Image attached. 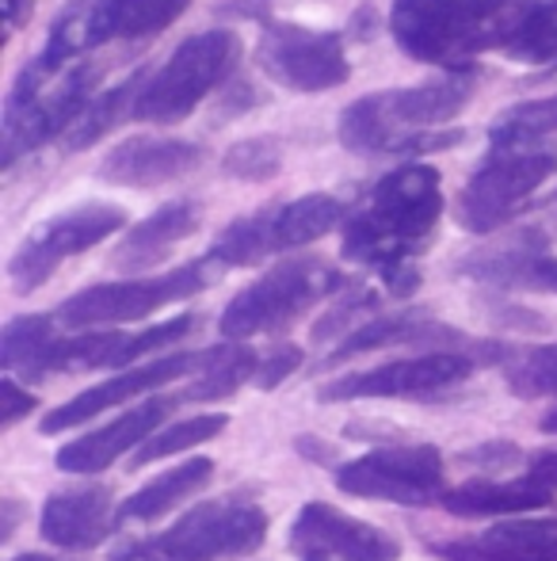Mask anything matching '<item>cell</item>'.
Segmentation results:
<instances>
[{"mask_svg":"<svg viewBox=\"0 0 557 561\" xmlns=\"http://www.w3.org/2000/svg\"><path fill=\"white\" fill-rule=\"evenodd\" d=\"M268 539V512L245 493L195 504L169 531L146 539L156 561H225L253 554Z\"/></svg>","mask_w":557,"mask_h":561,"instance_id":"7","label":"cell"},{"mask_svg":"<svg viewBox=\"0 0 557 561\" xmlns=\"http://www.w3.org/2000/svg\"><path fill=\"white\" fill-rule=\"evenodd\" d=\"M443 215V187L431 164H402L374 184L371 207L348 218L340 256L379 275L413 264Z\"/></svg>","mask_w":557,"mask_h":561,"instance_id":"1","label":"cell"},{"mask_svg":"<svg viewBox=\"0 0 557 561\" xmlns=\"http://www.w3.org/2000/svg\"><path fill=\"white\" fill-rule=\"evenodd\" d=\"M187 8H192V0H92V4H73L54 20L43 58L66 66L81 50H96V46L119 43V38L161 35Z\"/></svg>","mask_w":557,"mask_h":561,"instance_id":"12","label":"cell"},{"mask_svg":"<svg viewBox=\"0 0 557 561\" xmlns=\"http://www.w3.org/2000/svg\"><path fill=\"white\" fill-rule=\"evenodd\" d=\"M20 504H15V501H4V527H0V539H12V531H15V524H20Z\"/></svg>","mask_w":557,"mask_h":561,"instance_id":"42","label":"cell"},{"mask_svg":"<svg viewBox=\"0 0 557 561\" xmlns=\"http://www.w3.org/2000/svg\"><path fill=\"white\" fill-rule=\"evenodd\" d=\"M241 43L233 31H199L172 50V58L141 84L135 118L141 123H179L233 73Z\"/></svg>","mask_w":557,"mask_h":561,"instance_id":"6","label":"cell"},{"mask_svg":"<svg viewBox=\"0 0 557 561\" xmlns=\"http://www.w3.org/2000/svg\"><path fill=\"white\" fill-rule=\"evenodd\" d=\"M550 130H557V96L508 107V112L492 123L489 138H492V146H523V141H535Z\"/></svg>","mask_w":557,"mask_h":561,"instance_id":"32","label":"cell"},{"mask_svg":"<svg viewBox=\"0 0 557 561\" xmlns=\"http://www.w3.org/2000/svg\"><path fill=\"white\" fill-rule=\"evenodd\" d=\"M489 313L492 321H500L504 329H546V318H538V313L523 310V306H508V302H489Z\"/></svg>","mask_w":557,"mask_h":561,"instance_id":"39","label":"cell"},{"mask_svg":"<svg viewBox=\"0 0 557 561\" xmlns=\"http://www.w3.org/2000/svg\"><path fill=\"white\" fill-rule=\"evenodd\" d=\"M184 405V393H164V398H149L141 405L127 409L119 421L104 424V428L89 432V436L73 439L54 455V466L66 473H100L107 466H115V458H123L127 450L146 444L153 432H161V424L169 421V413Z\"/></svg>","mask_w":557,"mask_h":561,"instance_id":"20","label":"cell"},{"mask_svg":"<svg viewBox=\"0 0 557 561\" xmlns=\"http://www.w3.org/2000/svg\"><path fill=\"white\" fill-rule=\"evenodd\" d=\"M199 226H202V207L195 199L164 203L161 210H153L146 222H138L123 237V244L112 252V264L123 267V272H146V267L161 264Z\"/></svg>","mask_w":557,"mask_h":561,"instance_id":"24","label":"cell"},{"mask_svg":"<svg viewBox=\"0 0 557 561\" xmlns=\"http://www.w3.org/2000/svg\"><path fill=\"white\" fill-rule=\"evenodd\" d=\"M210 478H214V458H184L179 466H172V470L156 473L153 481H146L135 496H127L119 504V519H141V524H149V519L169 516L187 496L207 489Z\"/></svg>","mask_w":557,"mask_h":561,"instance_id":"27","label":"cell"},{"mask_svg":"<svg viewBox=\"0 0 557 561\" xmlns=\"http://www.w3.org/2000/svg\"><path fill=\"white\" fill-rule=\"evenodd\" d=\"M256 61L276 84L305 96L328 92L351 77L340 35L298 27V23H268L256 46Z\"/></svg>","mask_w":557,"mask_h":561,"instance_id":"15","label":"cell"},{"mask_svg":"<svg viewBox=\"0 0 557 561\" xmlns=\"http://www.w3.org/2000/svg\"><path fill=\"white\" fill-rule=\"evenodd\" d=\"M557 501V489L543 485V481L527 478L520 481H492V478H477V481H462V485L446 489L443 493V508L451 516H520V512H543Z\"/></svg>","mask_w":557,"mask_h":561,"instance_id":"25","label":"cell"},{"mask_svg":"<svg viewBox=\"0 0 557 561\" xmlns=\"http://www.w3.org/2000/svg\"><path fill=\"white\" fill-rule=\"evenodd\" d=\"M218 260H192L169 275H149V279H123V283H96V287L73 295L54 318L66 329H96V325H130L161 306L184 302V298L207 290L218 279Z\"/></svg>","mask_w":557,"mask_h":561,"instance_id":"9","label":"cell"},{"mask_svg":"<svg viewBox=\"0 0 557 561\" xmlns=\"http://www.w3.org/2000/svg\"><path fill=\"white\" fill-rule=\"evenodd\" d=\"M225 424H230L225 413H202V416H187V421H179V424H169V428L153 432V436L138 447L130 466L138 470V466H149V462H156V458H169V455H179V450L207 444V439L222 436Z\"/></svg>","mask_w":557,"mask_h":561,"instance_id":"31","label":"cell"},{"mask_svg":"<svg viewBox=\"0 0 557 561\" xmlns=\"http://www.w3.org/2000/svg\"><path fill=\"white\" fill-rule=\"evenodd\" d=\"M454 275L500 290L557 295V256L550 252V237L538 229H520L504 241L474 249L469 256L454 260Z\"/></svg>","mask_w":557,"mask_h":561,"instance_id":"17","label":"cell"},{"mask_svg":"<svg viewBox=\"0 0 557 561\" xmlns=\"http://www.w3.org/2000/svg\"><path fill=\"white\" fill-rule=\"evenodd\" d=\"M504 378L512 393L535 401V398H557V340L554 344H538L523 352L504 367Z\"/></svg>","mask_w":557,"mask_h":561,"instance_id":"33","label":"cell"},{"mask_svg":"<svg viewBox=\"0 0 557 561\" xmlns=\"http://www.w3.org/2000/svg\"><path fill=\"white\" fill-rule=\"evenodd\" d=\"M554 172H557L554 149L497 146V153L462 187L454 218L469 233H497L500 226L512 222L515 207L527 195H535Z\"/></svg>","mask_w":557,"mask_h":561,"instance_id":"11","label":"cell"},{"mask_svg":"<svg viewBox=\"0 0 557 561\" xmlns=\"http://www.w3.org/2000/svg\"><path fill=\"white\" fill-rule=\"evenodd\" d=\"M123 226H127V210L112 207V203H84V207H73L66 215H54L50 222H43L31 237H23L15 256L8 260L12 290L15 295L38 290L66 260L81 256L92 244L107 241Z\"/></svg>","mask_w":557,"mask_h":561,"instance_id":"13","label":"cell"},{"mask_svg":"<svg viewBox=\"0 0 557 561\" xmlns=\"http://www.w3.org/2000/svg\"><path fill=\"white\" fill-rule=\"evenodd\" d=\"M298 455L302 458H310V462H321V466H336V450L325 444V439H317V436H302L298 439Z\"/></svg>","mask_w":557,"mask_h":561,"instance_id":"41","label":"cell"},{"mask_svg":"<svg viewBox=\"0 0 557 561\" xmlns=\"http://www.w3.org/2000/svg\"><path fill=\"white\" fill-rule=\"evenodd\" d=\"M492 46L523 66L557 61V0H523L504 15Z\"/></svg>","mask_w":557,"mask_h":561,"instance_id":"26","label":"cell"},{"mask_svg":"<svg viewBox=\"0 0 557 561\" xmlns=\"http://www.w3.org/2000/svg\"><path fill=\"white\" fill-rule=\"evenodd\" d=\"M340 287L344 275L328 260H287V264L271 267L268 275H260V279L248 283L245 290H237L230 298V306L222 310V321H218V333L225 340L282 333L298 318H305L321 298L336 295Z\"/></svg>","mask_w":557,"mask_h":561,"instance_id":"5","label":"cell"},{"mask_svg":"<svg viewBox=\"0 0 557 561\" xmlns=\"http://www.w3.org/2000/svg\"><path fill=\"white\" fill-rule=\"evenodd\" d=\"M428 554L439 561H557V516L500 519L474 535L431 539Z\"/></svg>","mask_w":557,"mask_h":561,"instance_id":"21","label":"cell"},{"mask_svg":"<svg viewBox=\"0 0 557 561\" xmlns=\"http://www.w3.org/2000/svg\"><path fill=\"white\" fill-rule=\"evenodd\" d=\"M462 466H481V470H504V466L520 462V447L515 444H481L459 458Z\"/></svg>","mask_w":557,"mask_h":561,"instance_id":"38","label":"cell"},{"mask_svg":"<svg viewBox=\"0 0 557 561\" xmlns=\"http://www.w3.org/2000/svg\"><path fill=\"white\" fill-rule=\"evenodd\" d=\"M477 359L469 352H423L413 359H394L356 375H340L317 390V401H363V398H402L428 401L431 393H446L451 386L474 375Z\"/></svg>","mask_w":557,"mask_h":561,"instance_id":"14","label":"cell"},{"mask_svg":"<svg viewBox=\"0 0 557 561\" xmlns=\"http://www.w3.org/2000/svg\"><path fill=\"white\" fill-rule=\"evenodd\" d=\"M374 306H379V295L374 290H351L348 298H340V302L333 306V310L325 313V318L317 321V329H313V336L317 340H333V336H348L356 333V321L367 318V313H374Z\"/></svg>","mask_w":557,"mask_h":561,"instance_id":"35","label":"cell"},{"mask_svg":"<svg viewBox=\"0 0 557 561\" xmlns=\"http://www.w3.org/2000/svg\"><path fill=\"white\" fill-rule=\"evenodd\" d=\"M527 478L543 481V485L557 489V450H538L527 462Z\"/></svg>","mask_w":557,"mask_h":561,"instance_id":"40","label":"cell"},{"mask_svg":"<svg viewBox=\"0 0 557 561\" xmlns=\"http://www.w3.org/2000/svg\"><path fill=\"white\" fill-rule=\"evenodd\" d=\"M0 4H4V20H8V27H15V23L23 20V4H27V0H0Z\"/></svg>","mask_w":557,"mask_h":561,"instance_id":"43","label":"cell"},{"mask_svg":"<svg viewBox=\"0 0 557 561\" xmlns=\"http://www.w3.org/2000/svg\"><path fill=\"white\" fill-rule=\"evenodd\" d=\"M477 92L474 69H459V73L436 77L417 89H386L371 92V96L356 100L348 112L340 115V146L359 157H379V153H405L420 134L446 126Z\"/></svg>","mask_w":557,"mask_h":561,"instance_id":"2","label":"cell"},{"mask_svg":"<svg viewBox=\"0 0 557 561\" xmlns=\"http://www.w3.org/2000/svg\"><path fill=\"white\" fill-rule=\"evenodd\" d=\"M141 84H146V73H135V77H127V81H123L119 89H107V92H100V96H92V104L84 107L81 118H77V123L66 130L61 146H66L69 153L96 146V141L104 138V134H112L115 126L123 123V115H135Z\"/></svg>","mask_w":557,"mask_h":561,"instance_id":"29","label":"cell"},{"mask_svg":"<svg viewBox=\"0 0 557 561\" xmlns=\"http://www.w3.org/2000/svg\"><path fill=\"white\" fill-rule=\"evenodd\" d=\"M207 359H210V347L207 352H179V355H169V359H153V363H146V367H127L115 378H107V382L69 398L66 405L50 409V413L43 416V424H38V432H43V436H58L61 428H77V424L100 416L104 409H115L130 398H141V393H149V390H161V386L176 382V378H184V375H199V370L207 367Z\"/></svg>","mask_w":557,"mask_h":561,"instance_id":"18","label":"cell"},{"mask_svg":"<svg viewBox=\"0 0 557 561\" xmlns=\"http://www.w3.org/2000/svg\"><path fill=\"white\" fill-rule=\"evenodd\" d=\"M543 432L546 436H557V409H550V413L543 416Z\"/></svg>","mask_w":557,"mask_h":561,"instance_id":"44","label":"cell"},{"mask_svg":"<svg viewBox=\"0 0 557 561\" xmlns=\"http://www.w3.org/2000/svg\"><path fill=\"white\" fill-rule=\"evenodd\" d=\"M302 359L305 355L298 344H276V352L260 359V370H256L253 382L260 386V390H276V386H282L298 367H302Z\"/></svg>","mask_w":557,"mask_h":561,"instance_id":"36","label":"cell"},{"mask_svg":"<svg viewBox=\"0 0 557 561\" xmlns=\"http://www.w3.org/2000/svg\"><path fill=\"white\" fill-rule=\"evenodd\" d=\"M207 161V149L187 138H161V134H138L115 146L100 164V176L119 187H161L172 180L192 176Z\"/></svg>","mask_w":557,"mask_h":561,"instance_id":"22","label":"cell"},{"mask_svg":"<svg viewBox=\"0 0 557 561\" xmlns=\"http://www.w3.org/2000/svg\"><path fill=\"white\" fill-rule=\"evenodd\" d=\"M290 554L298 561H397L402 542L325 501L302 504L290 524Z\"/></svg>","mask_w":557,"mask_h":561,"instance_id":"16","label":"cell"},{"mask_svg":"<svg viewBox=\"0 0 557 561\" xmlns=\"http://www.w3.org/2000/svg\"><path fill=\"white\" fill-rule=\"evenodd\" d=\"M96 81L100 69L89 61L58 66L38 54L31 66H23L4 107V169L50 138H66L69 126L92 104Z\"/></svg>","mask_w":557,"mask_h":561,"instance_id":"3","label":"cell"},{"mask_svg":"<svg viewBox=\"0 0 557 561\" xmlns=\"http://www.w3.org/2000/svg\"><path fill=\"white\" fill-rule=\"evenodd\" d=\"M520 0H394L390 31L417 61L459 66L492 46V35Z\"/></svg>","mask_w":557,"mask_h":561,"instance_id":"4","label":"cell"},{"mask_svg":"<svg viewBox=\"0 0 557 561\" xmlns=\"http://www.w3.org/2000/svg\"><path fill=\"white\" fill-rule=\"evenodd\" d=\"M336 485L359 501H386V504H439L446 493V466L443 455L428 444H390L374 447L363 458L336 466Z\"/></svg>","mask_w":557,"mask_h":561,"instance_id":"10","label":"cell"},{"mask_svg":"<svg viewBox=\"0 0 557 561\" xmlns=\"http://www.w3.org/2000/svg\"><path fill=\"white\" fill-rule=\"evenodd\" d=\"M344 222V203L333 195H302L282 207H264L256 215H245L218 233L210 256L222 267H248L276 252L302 249L321 241Z\"/></svg>","mask_w":557,"mask_h":561,"instance_id":"8","label":"cell"},{"mask_svg":"<svg viewBox=\"0 0 557 561\" xmlns=\"http://www.w3.org/2000/svg\"><path fill=\"white\" fill-rule=\"evenodd\" d=\"M260 370V355L241 340H225V344L210 347L207 367L199 370L192 386L184 390V405H202V401H225Z\"/></svg>","mask_w":557,"mask_h":561,"instance_id":"28","label":"cell"},{"mask_svg":"<svg viewBox=\"0 0 557 561\" xmlns=\"http://www.w3.org/2000/svg\"><path fill=\"white\" fill-rule=\"evenodd\" d=\"M225 176L248 180V184H264L282 169V149L271 138H245L237 146H230V153L222 157Z\"/></svg>","mask_w":557,"mask_h":561,"instance_id":"34","label":"cell"},{"mask_svg":"<svg viewBox=\"0 0 557 561\" xmlns=\"http://www.w3.org/2000/svg\"><path fill=\"white\" fill-rule=\"evenodd\" d=\"M119 512L112 508V489L107 485H77L61 489L43 504L38 531L58 550H92L115 531Z\"/></svg>","mask_w":557,"mask_h":561,"instance_id":"23","label":"cell"},{"mask_svg":"<svg viewBox=\"0 0 557 561\" xmlns=\"http://www.w3.org/2000/svg\"><path fill=\"white\" fill-rule=\"evenodd\" d=\"M35 405L38 398H31V390H23L12 375H4V382H0V428H15L23 416H31Z\"/></svg>","mask_w":557,"mask_h":561,"instance_id":"37","label":"cell"},{"mask_svg":"<svg viewBox=\"0 0 557 561\" xmlns=\"http://www.w3.org/2000/svg\"><path fill=\"white\" fill-rule=\"evenodd\" d=\"M12 561H61V558H50V554H20V558H12Z\"/></svg>","mask_w":557,"mask_h":561,"instance_id":"45","label":"cell"},{"mask_svg":"<svg viewBox=\"0 0 557 561\" xmlns=\"http://www.w3.org/2000/svg\"><path fill=\"white\" fill-rule=\"evenodd\" d=\"M195 329V318L161 321V325L146 329V333H84V336H58V344L46 352L43 367L35 378L50 375H77V370H100V367H135L138 359H146L149 352L172 344V340L187 336Z\"/></svg>","mask_w":557,"mask_h":561,"instance_id":"19","label":"cell"},{"mask_svg":"<svg viewBox=\"0 0 557 561\" xmlns=\"http://www.w3.org/2000/svg\"><path fill=\"white\" fill-rule=\"evenodd\" d=\"M54 344H58V318H46V313L12 318L0 333V367L4 375L20 370V375L35 378Z\"/></svg>","mask_w":557,"mask_h":561,"instance_id":"30","label":"cell"}]
</instances>
